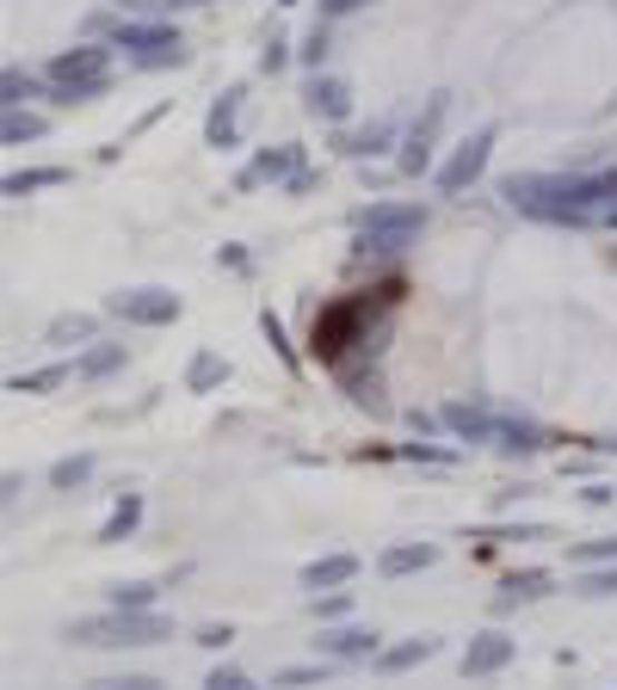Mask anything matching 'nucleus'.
Returning <instances> with one entry per match:
<instances>
[{
    "instance_id": "1",
    "label": "nucleus",
    "mask_w": 617,
    "mask_h": 690,
    "mask_svg": "<svg viewBox=\"0 0 617 690\" xmlns=\"http://www.w3.org/2000/svg\"><path fill=\"white\" fill-rule=\"evenodd\" d=\"M500 198L519 216L568 228H617V167L605 172H507Z\"/></svg>"
},
{
    "instance_id": "2",
    "label": "nucleus",
    "mask_w": 617,
    "mask_h": 690,
    "mask_svg": "<svg viewBox=\"0 0 617 690\" xmlns=\"http://www.w3.org/2000/svg\"><path fill=\"white\" fill-rule=\"evenodd\" d=\"M68 641H81V648H155V641H174V623L161 611H118L111 604L106 617H81L68 629Z\"/></svg>"
},
{
    "instance_id": "3",
    "label": "nucleus",
    "mask_w": 617,
    "mask_h": 690,
    "mask_svg": "<svg viewBox=\"0 0 617 690\" xmlns=\"http://www.w3.org/2000/svg\"><path fill=\"white\" fill-rule=\"evenodd\" d=\"M50 87L62 106H87L111 87V50L106 43H75V50L50 56Z\"/></svg>"
},
{
    "instance_id": "4",
    "label": "nucleus",
    "mask_w": 617,
    "mask_h": 690,
    "mask_svg": "<svg viewBox=\"0 0 617 690\" xmlns=\"http://www.w3.org/2000/svg\"><path fill=\"white\" fill-rule=\"evenodd\" d=\"M371 290L364 296H340L334 308H322L315 315V333H308V345H315V358L322 364H346L352 345H364V321H371Z\"/></svg>"
},
{
    "instance_id": "5",
    "label": "nucleus",
    "mask_w": 617,
    "mask_h": 690,
    "mask_svg": "<svg viewBox=\"0 0 617 690\" xmlns=\"http://www.w3.org/2000/svg\"><path fill=\"white\" fill-rule=\"evenodd\" d=\"M420 228H427L420 204H376L359 216V253H402Z\"/></svg>"
},
{
    "instance_id": "6",
    "label": "nucleus",
    "mask_w": 617,
    "mask_h": 690,
    "mask_svg": "<svg viewBox=\"0 0 617 690\" xmlns=\"http://www.w3.org/2000/svg\"><path fill=\"white\" fill-rule=\"evenodd\" d=\"M488 155H494V130H476V136H463V142L451 148V160H444V167L432 172L444 198H457V191H470L476 179L488 172Z\"/></svg>"
},
{
    "instance_id": "7",
    "label": "nucleus",
    "mask_w": 617,
    "mask_h": 690,
    "mask_svg": "<svg viewBox=\"0 0 617 690\" xmlns=\"http://www.w3.org/2000/svg\"><path fill=\"white\" fill-rule=\"evenodd\" d=\"M106 308L118 321H136V327H174L186 303H179L174 290H161V284H143V290H118Z\"/></svg>"
},
{
    "instance_id": "8",
    "label": "nucleus",
    "mask_w": 617,
    "mask_h": 690,
    "mask_svg": "<svg viewBox=\"0 0 617 690\" xmlns=\"http://www.w3.org/2000/svg\"><path fill=\"white\" fill-rule=\"evenodd\" d=\"M296 172H303V148L284 142V148H266V155H254L242 172H235V191H254V186H291Z\"/></svg>"
},
{
    "instance_id": "9",
    "label": "nucleus",
    "mask_w": 617,
    "mask_h": 690,
    "mask_svg": "<svg viewBox=\"0 0 617 690\" xmlns=\"http://www.w3.org/2000/svg\"><path fill=\"white\" fill-rule=\"evenodd\" d=\"M512 653H519V641H512L507 629H482V635H470V648H463V678H494L500 666H512Z\"/></svg>"
},
{
    "instance_id": "10",
    "label": "nucleus",
    "mask_w": 617,
    "mask_h": 690,
    "mask_svg": "<svg viewBox=\"0 0 617 690\" xmlns=\"http://www.w3.org/2000/svg\"><path fill=\"white\" fill-rule=\"evenodd\" d=\"M444 425H451L457 438H470V444H494L500 413H488L482 401H451V407H444Z\"/></svg>"
},
{
    "instance_id": "11",
    "label": "nucleus",
    "mask_w": 617,
    "mask_h": 690,
    "mask_svg": "<svg viewBox=\"0 0 617 690\" xmlns=\"http://www.w3.org/2000/svg\"><path fill=\"white\" fill-rule=\"evenodd\" d=\"M444 118V93H432L427 99V118L414 124V136H408V148H402V172H427L432 167V124Z\"/></svg>"
},
{
    "instance_id": "12",
    "label": "nucleus",
    "mask_w": 617,
    "mask_h": 690,
    "mask_svg": "<svg viewBox=\"0 0 617 690\" xmlns=\"http://www.w3.org/2000/svg\"><path fill=\"white\" fill-rule=\"evenodd\" d=\"M111 43H118V50H136V56H148V50H186L174 26H111Z\"/></svg>"
},
{
    "instance_id": "13",
    "label": "nucleus",
    "mask_w": 617,
    "mask_h": 690,
    "mask_svg": "<svg viewBox=\"0 0 617 690\" xmlns=\"http://www.w3.org/2000/svg\"><path fill=\"white\" fill-rule=\"evenodd\" d=\"M432 561H439V549H432V543H395V549L376 555V573H383V580H408V573L432 568Z\"/></svg>"
},
{
    "instance_id": "14",
    "label": "nucleus",
    "mask_w": 617,
    "mask_h": 690,
    "mask_svg": "<svg viewBox=\"0 0 617 690\" xmlns=\"http://www.w3.org/2000/svg\"><path fill=\"white\" fill-rule=\"evenodd\" d=\"M242 99H247L242 87H228V93L210 106V118H204V142H210V148H235V118H242Z\"/></svg>"
},
{
    "instance_id": "15",
    "label": "nucleus",
    "mask_w": 617,
    "mask_h": 690,
    "mask_svg": "<svg viewBox=\"0 0 617 690\" xmlns=\"http://www.w3.org/2000/svg\"><path fill=\"white\" fill-rule=\"evenodd\" d=\"M315 648H322L327 660H376V653H383L371 629H327V635L315 641Z\"/></svg>"
},
{
    "instance_id": "16",
    "label": "nucleus",
    "mask_w": 617,
    "mask_h": 690,
    "mask_svg": "<svg viewBox=\"0 0 617 690\" xmlns=\"http://www.w3.org/2000/svg\"><path fill=\"white\" fill-rule=\"evenodd\" d=\"M308 111L315 118H327V124H346L352 118V93H346V80H308Z\"/></svg>"
},
{
    "instance_id": "17",
    "label": "nucleus",
    "mask_w": 617,
    "mask_h": 690,
    "mask_svg": "<svg viewBox=\"0 0 617 690\" xmlns=\"http://www.w3.org/2000/svg\"><path fill=\"white\" fill-rule=\"evenodd\" d=\"M543 592H550V573H543V568L507 573V585H500V598H494V611L507 617V611H519V604H531V598H543Z\"/></svg>"
},
{
    "instance_id": "18",
    "label": "nucleus",
    "mask_w": 617,
    "mask_h": 690,
    "mask_svg": "<svg viewBox=\"0 0 617 690\" xmlns=\"http://www.w3.org/2000/svg\"><path fill=\"white\" fill-rule=\"evenodd\" d=\"M439 653V635H414V641H395V648L376 653V672H414Z\"/></svg>"
},
{
    "instance_id": "19",
    "label": "nucleus",
    "mask_w": 617,
    "mask_h": 690,
    "mask_svg": "<svg viewBox=\"0 0 617 690\" xmlns=\"http://www.w3.org/2000/svg\"><path fill=\"white\" fill-rule=\"evenodd\" d=\"M346 580H359V555H322L303 568L308 592H334V585H346Z\"/></svg>"
},
{
    "instance_id": "20",
    "label": "nucleus",
    "mask_w": 617,
    "mask_h": 690,
    "mask_svg": "<svg viewBox=\"0 0 617 690\" xmlns=\"http://www.w3.org/2000/svg\"><path fill=\"white\" fill-rule=\"evenodd\" d=\"M50 186H68V167H31V172H7V198H31V191H50Z\"/></svg>"
},
{
    "instance_id": "21",
    "label": "nucleus",
    "mask_w": 617,
    "mask_h": 690,
    "mask_svg": "<svg viewBox=\"0 0 617 690\" xmlns=\"http://www.w3.org/2000/svg\"><path fill=\"white\" fill-rule=\"evenodd\" d=\"M494 444H500V451H543V432H537L531 420H512V413H500Z\"/></svg>"
},
{
    "instance_id": "22",
    "label": "nucleus",
    "mask_w": 617,
    "mask_h": 690,
    "mask_svg": "<svg viewBox=\"0 0 617 690\" xmlns=\"http://www.w3.org/2000/svg\"><path fill=\"white\" fill-rule=\"evenodd\" d=\"M136 524H143V500H136V493H124V500L111 505V518L99 524V543H124Z\"/></svg>"
},
{
    "instance_id": "23",
    "label": "nucleus",
    "mask_w": 617,
    "mask_h": 690,
    "mask_svg": "<svg viewBox=\"0 0 617 690\" xmlns=\"http://www.w3.org/2000/svg\"><path fill=\"white\" fill-rule=\"evenodd\" d=\"M223 383H228V358L198 352V358H192V371H186V388H192V395H210V388H223Z\"/></svg>"
},
{
    "instance_id": "24",
    "label": "nucleus",
    "mask_w": 617,
    "mask_h": 690,
    "mask_svg": "<svg viewBox=\"0 0 617 690\" xmlns=\"http://www.w3.org/2000/svg\"><path fill=\"white\" fill-rule=\"evenodd\" d=\"M124 371V345H94V352H81V364H75V376H87V383H99V376Z\"/></svg>"
},
{
    "instance_id": "25",
    "label": "nucleus",
    "mask_w": 617,
    "mask_h": 690,
    "mask_svg": "<svg viewBox=\"0 0 617 690\" xmlns=\"http://www.w3.org/2000/svg\"><path fill=\"white\" fill-rule=\"evenodd\" d=\"M43 339H50V345H81V339H94V315H56L50 327H43Z\"/></svg>"
},
{
    "instance_id": "26",
    "label": "nucleus",
    "mask_w": 617,
    "mask_h": 690,
    "mask_svg": "<svg viewBox=\"0 0 617 690\" xmlns=\"http://www.w3.org/2000/svg\"><path fill=\"white\" fill-rule=\"evenodd\" d=\"M0 136H7V148H19V142H38V136H43V118H38V111H26V106H19V111H7V124H0Z\"/></svg>"
},
{
    "instance_id": "27",
    "label": "nucleus",
    "mask_w": 617,
    "mask_h": 690,
    "mask_svg": "<svg viewBox=\"0 0 617 690\" xmlns=\"http://www.w3.org/2000/svg\"><path fill=\"white\" fill-rule=\"evenodd\" d=\"M68 383V364H43V371H31V376H13V395H43V388H62Z\"/></svg>"
},
{
    "instance_id": "28",
    "label": "nucleus",
    "mask_w": 617,
    "mask_h": 690,
    "mask_svg": "<svg viewBox=\"0 0 617 690\" xmlns=\"http://www.w3.org/2000/svg\"><path fill=\"white\" fill-rule=\"evenodd\" d=\"M111 604H118V611H155V585L148 580H118L111 585Z\"/></svg>"
},
{
    "instance_id": "29",
    "label": "nucleus",
    "mask_w": 617,
    "mask_h": 690,
    "mask_svg": "<svg viewBox=\"0 0 617 690\" xmlns=\"http://www.w3.org/2000/svg\"><path fill=\"white\" fill-rule=\"evenodd\" d=\"M580 598H617V561H599V568L580 573Z\"/></svg>"
},
{
    "instance_id": "30",
    "label": "nucleus",
    "mask_w": 617,
    "mask_h": 690,
    "mask_svg": "<svg viewBox=\"0 0 617 690\" xmlns=\"http://www.w3.org/2000/svg\"><path fill=\"white\" fill-rule=\"evenodd\" d=\"M87 475H94V456H62V463L50 469V487H62V493H68V487H81Z\"/></svg>"
},
{
    "instance_id": "31",
    "label": "nucleus",
    "mask_w": 617,
    "mask_h": 690,
    "mask_svg": "<svg viewBox=\"0 0 617 690\" xmlns=\"http://www.w3.org/2000/svg\"><path fill=\"white\" fill-rule=\"evenodd\" d=\"M0 93H7V111H19L26 99H38V80L19 75V68H7V75H0Z\"/></svg>"
},
{
    "instance_id": "32",
    "label": "nucleus",
    "mask_w": 617,
    "mask_h": 690,
    "mask_svg": "<svg viewBox=\"0 0 617 690\" xmlns=\"http://www.w3.org/2000/svg\"><path fill=\"white\" fill-rule=\"evenodd\" d=\"M327 666H284V672H272V690H296V684H322Z\"/></svg>"
},
{
    "instance_id": "33",
    "label": "nucleus",
    "mask_w": 617,
    "mask_h": 690,
    "mask_svg": "<svg viewBox=\"0 0 617 690\" xmlns=\"http://www.w3.org/2000/svg\"><path fill=\"white\" fill-rule=\"evenodd\" d=\"M568 555H575L580 568H599V561H617V536H599V543H575Z\"/></svg>"
},
{
    "instance_id": "34",
    "label": "nucleus",
    "mask_w": 617,
    "mask_h": 690,
    "mask_svg": "<svg viewBox=\"0 0 617 690\" xmlns=\"http://www.w3.org/2000/svg\"><path fill=\"white\" fill-rule=\"evenodd\" d=\"M352 611V592H322V598H308V617H346Z\"/></svg>"
},
{
    "instance_id": "35",
    "label": "nucleus",
    "mask_w": 617,
    "mask_h": 690,
    "mask_svg": "<svg viewBox=\"0 0 617 690\" xmlns=\"http://www.w3.org/2000/svg\"><path fill=\"white\" fill-rule=\"evenodd\" d=\"M204 690H259L247 672H235V666H216L210 678H204Z\"/></svg>"
},
{
    "instance_id": "36",
    "label": "nucleus",
    "mask_w": 617,
    "mask_h": 690,
    "mask_svg": "<svg viewBox=\"0 0 617 690\" xmlns=\"http://www.w3.org/2000/svg\"><path fill=\"white\" fill-rule=\"evenodd\" d=\"M383 142H390V130H383V124H371L364 136H346V155H376Z\"/></svg>"
},
{
    "instance_id": "37",
    "label": "nucleus",
    "mask_w": 617,
    "mask_h": 690,
    "mask_svg": "<svg viewBox=\"0 0 617 690\" xmlns=\"http://www.w3.org/2000/svg\"><path fill=\"white\" fill-rule=\"evenodd\" d=\"M408 463H451V451H439V444H402Z\"/></svg>"
},
{
    "instance_id": "38",
    "label": "nucleus",
    "mask_w": 617,
    "mask_h": 690,
    "mask_svg": "<svg viewBox=\"0 0 617 690\" xmlns=\"http://www.w3.org/2000/svg\"><path fill=\"white\" fill-rule=\"evenodd\" d=\"M284 62H291V43H284V38H272V43H266V56H259V68H266V75H278Z\"/></svg>"
},
{
    "instance_id": "39",
    "label": "nucleus",
    "mask_w": 617,
    "mask_h": 690,
    "mask_svg": "<svg viewBox=\"0 0 617 690\" xmlns=\"http://www.w3.org/2000/svg\"><path fill=\"white\" fill-rule=\"evenodd\" d=\"M228 641H235V629H228V623H204L198 629V648H228Z\"/></svg>"
},
{
    "instance_id": "40",
    "label": "nucleus",
    "mask_w": 617,
    "mask_h": 690,
    "mask_svg": "<svg viewBox=\"0 0 617 690\" xmlns=\"http://www.w3.org/2000/svg\"><path fill=\"white\" fill-rule=\"evenodd\" d=\"M106 690H161L148 672H130V678H106Z\"/></svg>"
},
{
    "instance_id": "41",
    "label": "nucleus",
    "mask_w": 617,
    "mask_h": 690,
    "mask_svg": "<svg viewBox=\"0 0 617 690\" xmlns=\"http://www.w3.org/2000/svg\"><path fill=\"white\" fill-rule=\"evenodd\" d=\"M216 259H223L228 272H247V253H242V247H223V253H216Z\"/></svg>"
},
{
    "instance_id": "42",
    "label": "nucleus",
    "mask_w": 617,
    "mask_h": 690,
    "mask_svg": "<svg viewBox=\"0 0 617 690\" xmlns=\"http://www.w3.org/2000/svg\"><path fill=\"white\" fill-rule=\"evenodd\" d=\"M580 500H587V505H611V487H605V481H592V487L580 493Z\"/></svg>"
},
{
    "instance_id": "43",
    "label": "nucleus",
    "mask_w": 617,
    "mask_h": 690,
    "mask_svg": "<svg viewBox=\"0 0 617 690\" xmlns=\"http://www.w3.org/2000/svg\"><path fill=\"white\" fill-rule=\"evenodd\" d=\"M278 7H296V0H278Z\"/></svg>"
},
{
    "instance_id": "44",
    "label": "nucleus",
    "mask_w": 617,
    "mask_h": 690,
    "mask_svg": "<svg viewBox=\"0 0 617 690\" xmlns=\"http://www.w3.org/2000/svg\"><path fill=\"white\" fill-rule=\"evenodd\" d=\"M186 7H204V0H186Z\"/></svg>"
},
{
    "instance_id": "45",
    "label": "nucleus",
    "mask_w": 617,
    "mask_h": 690,
    "mask_svg": "<svg viewBox=\"0 0 617 690\" xmlns=\"http://www.w3.org/2000/svg\"><path fill=\"white\" fill-rule=\"evenodd\" d=\"M94 690H106V684H94Z\"/></svg>"
}]
</instances>
